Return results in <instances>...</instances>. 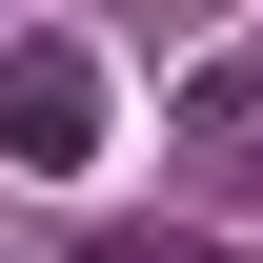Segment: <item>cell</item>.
Segmentation results:
<instances>
[{"label":"cell","instance_id":"6da1fadb","mask_svg":"<svg viewBox=\"0 0 263 263\" xmlns=\"http://www.w3.org/2000/svg\"><path fill=\"white\" fill-rule=\"evenodd\" d=\"M81 142H101V61L81 41H21V61H0V162L21 182H81Z\"/></svg>","mask_w":263,"mask_h":263},{"label":"cell","instance_id":"7a4b0ae2","mask_svg":"<svg viewBox=\"0 0 263 263\" xmlns=\"http://www.w3.org/2000/svg\"><path fill=\"white\" fill-rule=\"evenodd\" d=\"M243 122H263V41H243V61H202V81H182V142H243Z\"/></svg>","mask_w":263,"mask_h":263},{"label":"cell","instance_id":"3957f363","mask_svg":"<svg viewBox=\"0 0 263 263\" xmlns=\"http://www.w3.org/2000/svg\"><path fill=\"white\" fill-rule=\"evenodd\" d=\"M81 263H223L202 223H122V243H81Z\"/></svg>","mask_w":263,"mask_h":263}]
</instances>
